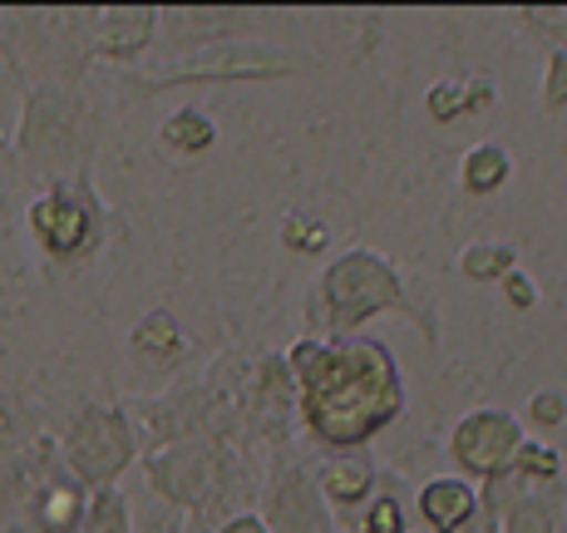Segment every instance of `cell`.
<instances>
[{
    "instance_id": "1",
    "label": "cell",
    "mask_w": 567,
    "mask_h": 533,
    "mask_svg": "<svg viewBox=\"0 0 567 533\" xmlns=\"http://www.w3.org/2000/svg\"><path fill=\"white\" fill-rule=\"evenodd\" d=\"M297 376V420L311 454H361L405 416V371L380 336H297L287 346Z\"/></svg>"
},
{
    "instance_id": "2",
    "label": "cell",
    "mask_w": 567,
    "mask_h": 533,
    "mask_svg": "<svg viewBox=\"0 0 567 533\" xmlns=\"http://www.w3.org/2000/svg\"><path fill=\"white\" fill-rule=\"evenodd\" d=\"M375 317H405L424 331V346H440V307L414 291L395 257L375 247H346L311 281V336H361Z\"/></svg>"
},
{
    "instance_id": "3",
    "label": "cell",
    "mask_w": 567,
    "mask_h": 533,
    "mask_svg": "<svg viewBox=\"0 0 567 533\" xmlns=\"http://www.w3.org/2000/svg\"><path fill=\"white\" fill-rule=\"evenodd\" d=\"M104 148V104L90 90L70 84H35L20 100L16 134H10V158L25 183L50 188V183L94 178V158Z\"/></svg>"
},
{
    "instance_id": "4",
    "label": "cell",
    "mask_w": 567,
    "mask_h": 533,
    "mask_svg": "<svg viewBox=\"0 0 567 533\" xmlns=\"http://www.w3.org/2000/svg\"><path fill=\"white\" fill-rule=\"evenodd\" d=\"M144 489L173 504L183 519L223 524V519L257 509L267 464L233 440H188L144 454Z\"/></svg>"
},
{
    "instance_id": "5",
    "label": "cell",
    "mask_w": 567,
    "mask_h": 533,
    "mask_svg": "<svg viewBox=\"0 0 567 533\" xmlns=\"http://www.w3.org/2000/svg\"><path fill=\"white\" fill-rule=\"evenodd\" d=\"M252 376V361L243 356H217L198 376L173 380L168 390L138 400L134 420L144 434V454L168 450L188 440H233L243 444V386ZM267 464V460H261Z\"/></svg>"
},
{
    "instance_id": "6",
    "label": "cell",
    "mask_w": 567,
    "mask_h": 533,
    "mask_svg": "<svg viewBox=\"0 0 567 533\" xmlns=\"http://www.w3.org/2000/svg\"><path fill=\"white\" fill-rule=\"evenodd\" d=\"M321 70V54L301 45H277V40H247V45L203 50L188 60H168L158 70H114L109 90L118 104H144L173 90H227V84H277L297 74Z\"/></svg>"
},
{
    "instance_id": "7",
    "label": "cell",
    "mask_w": 567,
    "mask_h": 533,
    "mask_svg": "<svg viewBox=\"0 0 567 533\" xmlns=\"http://www.w3.org/2000/svg\"><path fill=\"white\" fill-rule=\"evenodd\" d=\"M94 25L100 6H20L0 10V60L20 80V90L35 84H70L84 90L94 60Z\"/></svg>"
},
{
    "instance_id": "8",
    "label": "cell",
    "mask_w": 567,
    "mask_h": 533,
    "mask_svg": "<svg viewBox=\"0 0 567 533\" xmlns=\"http://www.w3.org/2000/svg\"><path fill=\"white\" fill-rule=\"evenodd\" d=\"M54 440H60L64 470L90 494L118 489V480L144 460V434H138L134 406H124V400H84V406H74L70 420L54 430Z\"/></svg>"
},
{
    "instance_id": "9",
    "label": "cell",
    "mask_w": 567,
    "mask_h": 533,
    "mask_svg": "<svg viewBox=\"0 0 567 533\" xmlns=\"http://www.w3.org/2000/svg\"><path fill=\"white\" fill-rule=\"evenodd\" d=\"M25 233L40 247L50 271H74L104 253L109 243V208L94 178L50 183L25 203Z\"/></svg>"
},
{
    "instance_id": "10",
    "label": "cell",
    "mask_w": 567,
    "mask_h": 533,
    "mask_svg": "<svg viewBox=\"0 0 567 533\" xmlns=\"http://www.w3.org/2000/svg\"><path fill=\"white\" fill-rule=\"evenodd\" d=\"M277 25H291V16L267 6H158V50L188 60L203 50L261 40Z\"/></svg>"
},
{
    "instance_id": "11",
    "label": "cell",
    "mask_w": 567,
    "mask_h": 533,
    "mask_svg": "<svg viewBox=\"0 0 567 533\" xmlns=\"http://www.w3.org/2000/svg\"><path fill=\"white\" fill-rule=\"evenodd\" d=\"M301 444L297 420V376H291L287 356L271 351L252 361V376L243 386V450L257 460H271L281 450Z\"/></svg>"
},
{
    "instance_id": "12",
    "label": "cell",
    "mask_w": 567,
    "mask_h": 533,
    "mask_svg": "<svg viewBox=\"0 0 567 533\" xmlns=\"http://www.w3.org/2000/svg\"><path fill=\"white\" fill-rule=\"evenodd\" d=\"M257 514L271 533H341L321 484H316V460L307 450H281L267 460V480L257 494Z\"/></svg>"
},
{
    "instance_id": "13",
    "label": "cell",
    "mask_w": 567,
    "mask_h": 533,
    "mask_svg": "<svg viewBox=\"0 0 567 533\" xmlns=\"http://www.w3.org/2000/svg\"><path fill=\"white\" fill-rule=\"evenodd\" d=\"M523 440H528L523 416H514V410H504V406H474L454 420L450 440H444V454H450L454 474L484 484V480H494V474L514 470V454Z\"/></svg>"
},
{
    "instance_id": "14",
    "label": "cell",
    "mask_w": 567,
    "mask_h": 533,
    "mask_svg": "<svg viewBox=\"0 0 567 533\" xmlns=\"http://www.w3.org/2000/svg\"><path fill=\"white\" fill-rule=\"evenodd\" d=\"M311 460H316V484H321L336 524H341V533H351L361 524L365 509L375 504L380 484H385V464H380L370 450H361V454H311Z\"/></svg>"
},
{
    "instance_id": "15",
    "label": "cell",
    "mask_w": 567,
    "mask_h": 533,
    "mask_svg": "<svg viewBox=\"0 0 567 533\" xmlns=\"http://www.w3.org/2000/svg\"><path fill=\"white\" fill-rule=\"evenodd\" d=\"M148 50H158V6H100L94 60L109 70H144Z\"/></svg>"
},
{
    "instance_id": "16",
    "label": "cell",
    "mask_w": 567,
    "mask_h": 533,
    "mask_svg": "<svg viewBox=\"0 0 567 533\" xmlns=\"http://www.w3.org/2000/svg\"><path fill=\"white\" fill-rule=\"evenodd\" d=\"M84 514H90V489L74 480L60 460V470L35 489L30 509L6 533H84Z\"/></svg>"
},
{
    "instance_id": "17",
    "label": "cell",
    "mask_w": 567,
    "mask_h": 533,
    "mask_svg": "<svg viewBox=\"0 0 567 533\" xmlns=\"http://www.w3.org/2000/svg\"><path fill=\"white\" fill-rule=\"evenodd\" d=\"M54 470H60V440H54V430L45 434V440L30 444V450L0 454V533L25 514L30 499H35V489L45 484Z\"/></svg>"
},
{
    "instance_id": "18",
    "label": "cell",
    "mask_w": 567,
    "mask_h": 533,
    "mask_svg": "<svg viewBox=\"0 0 567 533\" xmlns=\"http://www.w3.org/2000/svg\"><path fill=\"white\" fill-rule=\"evenodd\" d=\"M414 519L430 533H460L468 519H478V484L464 474H430L414 489Z\"/></svg>"
},
{
    "instance_id": "19",
    "label": "cell",
    "mask_w": 567,
    "mask_h": 533,
    "mask_svg": "<svg viewBox=\"0 0 567 533\" xmlns=\"http://www.w3.org/2000/svg\"><path fill=\"white\" fill-rule=\"evenodd\" d=\"M193 351V336L183 331V321L168 307H154L134 321L128 331V356L134 366H183V356Z\"/></svg>"
},
{
    "instance_id": "20",
    "label": "cell",
    "mask_w": 567,
    "mask_h": 533,
    "mask_svg": "<svg viewBox=\"0 0 567 533\" xmlns=\"http://www.w3.org/2000/svg\"><path fill=\"white\" fill-rule=\"evenodd\" d=\"M158 148H163V154H168L173 163L207 158V154L217 148V119L207 114L203 104L173 109V114L158 124Z\"/></svg>"
},
{
    "instance_id": "21",
    "label": "cell",
    "mask_w": 567,
    "mask_h": 533,
    "mask_svg": "<svg viewBox=\"0 0 567 533\" xmlns=\"http://www.w3.org/2000/svg\"><path fill=\"white\" fill-rule=\"evenodd\" d=\"M508 183H514V154H508V144H498V139H478V144L460 158V193L464 198H474V203L498 198Z\"/></svg>"
},
{
    "instance_id": "22",
    "label": "cell",
    "mask_w": 567,
    "mask_h": 533,
    "mask_svg": "<svg viewBox=\"0 0 567 533\" xmlns=\"http://www.w3.org/2000/svg\"><path fill=\"white\" fill-rule=\"evenodd\" d=\"M498 104V90L488 80H434L424 94V114L434 124H460L468 114H488Z\"/></svg>"
},
{
    "instance_id": "23",
    "label": "cell",
    "mask_w": 567,
    "mask_h": 533,
    "mask_svg": "<svg viewBox=\"0 0 567 533\" xmlns=\"http://www.w3.org/2000/svg\"><path fill=\"white\" fill-rule=\"evenodd\" d=\"M50 434V416L35 396L0 386V454H20Z\"/></svg>"
},
{
    "instance_id": "24",
    "label": "cell",
    "mask_w": 567,
    "mask_h": 533,
    "mask_svg": "<svg viewBox=\"0 0 567 533\" xmlns=\"http://www.w3.org/2000/svg\"><path fill=\"white\" fill-rule=\"evenodd\" d=\"M454 267H460V277L474 281V287H504V281L518 271V247L498 243V237H474Z\"/></svg>"
},
{
    "instance_id": "25",
    "label": "cell",
    "mask_w": 567,
    "mask_h": 533,
    "mask_svg": "<svg viewBox=\"0 0 567 533\" xmlns=\"http://www.w3.org/2000/svg\"><path fill=\"white\" fill-rule=\"evenodd\" d=\"M563 514H567V499H563V484L558 489H533L528 499L504 519L498 533H567L563 529Z\"/></svg>"
},
{
    "instance_id": "26",
    "label": "cell",
    "mask_w": 567,
    "mask_h": 533,
    "mask_svg": "<svg viewBox=\"0 0 567 533\" xmlns=\"http://www.w3.org/2000/svg\"><path fill=\"white\" fill-rule=\"evenodd\" d=\"M508 20L528 45H543V54L567 50V6H518L508 10Z\"/></svg>"
},
{
    "instance_id": "27",
    "label": "cell",
    "mask_w": 567,
    "mask_h": 533,
    "mask_svg": "<svg viewBox=\"0 0 567 533\" xmlns=\"http://www.w3.org/2000/svg\"><path fill=\"white\" fill-rule=\"evenodd\" d=\"M514 474L533 489H558L563 484V450L553 440H523L514 454Z\"/></svg>"
},
{
    "instance_id": "28",
    "label": "cell",
    "mask_w": 567,
    "mask_h": 533,
    "mask_svg": "<svg viewBox=\"0 0 567 533\" xmlns=\"http://www.w3.org/2000/svg\"><path fill=\"white\" fill-rule=\"evenodd\" d=\"M84 533H134V499H128L124 489H100V494H90Z\"/></svg>"
},
{
    "instance_id": "29",
    "label": "cell",
    "mask_w": 567,
    "mask_h": 533,
    "mask_svg": "<svg viewBox=\"0 0 567 533\" xmlns=\"http://www.w3.org/2000/svg\"><path fill=\"white\" fill-rule=\"evenodd\" d=\"M528 494H533V484H523L514 470H504V474H494V480L478 484V509H484V519H494V524L504 529V519L514 514Z\"/></svg>"
},
{
    "instance_id": "30",
    "label": "cell",
    "mask_w": 567,
    "mask_h": 533,
    "mask_svg": "<svg viewBox=\"0 0 567 533\" xmlns=\"http://www.w3.org/2000/svg\"><path fill=\"white\" fill-rule=\"evenodd\" d=\"M567 426V390L558 386H538L528 400H523V430H538L553 434Z\"/></svg>"
},
{
    "instance_id": "31",
    "label": "cell",
    "mask_w": 567,
    "mask_h": 533,
    "mask_svg": "<svg viewBox=\"0 0 567 533\" xmlns=\"http://www.w3.org/2000/svg\"><path fill=\"white\" fill-rule=\"evenodd\" d=\"M326 243H331L326 223H316V217H301V213H287V223H281V247H287V253L316 257V253H326Z\"/></svg>"
},
{
    "instance_id": "32",
    "label": "cell",
    "mask_w": 567,
    "mask_h": 533,
    "mask_svg": "<svg viewBox=\"0 0 567 533\" xmlns=\"http://www.w3.org/2000/svg\"><path fill=\"white\" fill-rule=\"evenodd\" d=\"M538 104H543V114H563L567 109V50H548V60H543Z\"/></svg>"
},
{
    "instance_id": "33",
    "label": "cell",
    "mask_w": 567,
    "mask_h": 533,
    "mask_svg": "<svg viewBox=\"0 0 567 533\" xmlns=\"http://www.w3.org/2000/svg\"><path fill=\"white\" fill-rule=\"evenodd\" d=\"M498 297H504V307H508V311H518V317H523V311H533V307L543 301V291H538V281H533L528 271L518 267L514 277H508L504 287H498Z\"/></svg>"
},
{
    "instance_id": "34",
    "label": "cell",
    "mask_w": 567,
    "mask_h": 533,
    "mask_svg": "<svg viewBox=\"0 0 567 533\" xmlns=\"http://www.w3.org/2000/svg\"><path fill=\"white\" fill-rule=\"evenodd\" d=\"M217 533H271V529H267V519H261L257 509H243V514L223 519V524H217Z\"/></svg>"
},
{
    "instance_id": "35",
    "label": "cell",
    "mask_w": 567,
    "mask_h": 533,
    "mask_svg": "<svg viewBox=\"0 0 567 533\" xmlns=\"http://www.w3.org/2000/svg\"><path fill=\"white\" fill-rule=\"evenodd\" d=\"M460 533H498V524H494V519H484V509H478V519H468Z\"/></svg>"
},
{
    "instance_id": "36",
    "label": "cell",
    "mask_w": 567,
    "mask_h": 533,
    "mask_svg": "<svg viewBox=\"0 0 567 533\" xmlns=\"http://www.w3.org/2000/svg\"><path fill=\"white\" fill-rule=\"evenodd\" d=\"M183 533H217V524H203V519H188V529Z\"/></svg>"
}]
</instances>
